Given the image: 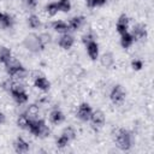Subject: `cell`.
Wrapping results in <instances>:
<instances>
[{
    "mask_svg": "<svg viewBox=\"0 0 154 154\" xmlns=\"http://www.w3.org/2000/svg\"><path fill=\"white\" fill-rule=\"evenodd\" d=\"M6 71L7 73L11 76V77H14V78H22L23 75L25 73V69L23 67V65L16 59V58H11L6 64Z\"/></svg>",
    "mask_w": 154,
    "mask_h": 154,
    "instance_id": "6da1fadb",
    "label": "cell"
},
{
    "mask_svg": "<svg viewBox=\"0 0 154 154\" xmlns=\"http://www.w3.org/2000/svg\"><path fill=\"white\" fill-rule=\"evenodd\" d=\"M26 129L35 136H46L49 132L46 123L42 119H30Z\"/></svg>",
    "mask_w": 154,
    "mask_h": 154,
    "instance_id": "7a4b0ae2",
    "label": "cell"
},
{
    "mask_svg": "<svg viewBox=\"0 0 154 154\" xmlns=\"http://www.w3.org/2000/svg\"><path fill=\"white\" fill-rule=\"evenodd\" d=\"M116 143L118 146V148H120L122 150H128L131 147V135L129 134V131L120 129L117 132L116 136Z\"/></svg>",
    "mask_w": 154,
    "mask_h": 154,
    "instance_id": "3957f363",
    "label": "cell"
},
{
    "mask_svg": "<svg viewBox=\"0 0 154 154\" xmlns=\"http://www.w3.org/2000/svg\"><path fill=\"white\" fill-rule=\"evenodd\" d=\"M24 46H25L29 51H31V52H38V51H41V49L45 47L43 43L41 42L40 36L34 35V34H31V35H29V36L25 37V40H24Z\"/></svg>",
    "mask_w": 154,
    "mask_h": 154,
    "instance_id": "277c9868",
    "label": "cell"
},
{
    "mask_svg": "<svg viewBox=\"0 0 154 154\" xmlns=\"http://www.w3.org/2000/svg\"><path fill=\"white\" fill-rule=\"evenodd\" d=\"M10 90H11V95H12V97L14 99L16 102H18V103H24V102L28 101V94H26V93L23 90V88H20L19 85H12V87L10 88Z\"/></svg>",
    "mask_w": 154,
    "mask_h": 154,
    "instance_id": "5b68a950",
    "label": "cell"
},
{
    "mask_svg": "<svg viewBox=\"0 0 154 154\" xmlns=\"http://www.w3.org/2000/svg\"><path fill=\"white\" fill-rule=\"evenodd\" d=\"M109 97L114 103H119L125 99V90L123 89L122 85H114L111 90Z\"/></svg>",
    "mask_w": 154,
    "mask_h": 154,
    "instance_id": "8992f818",
    "label": "cell"
},
{
    "mask_svg": "<svg viewBox=\"0 0 154 154\" xmlns=\"http://www.w3.org/2000/svg\"><path fill=\"white\" fill-rule=\"evenodd\" d=\"M91 112H93V111H91V107H90L88 103L83 102V103H81V105L78 106V109H77V117H78L81 120L87 122V120L90 119Z\"/></svg>",
    "mask_w": 154,
    "mask_h": 154,
    "instance_id": "52a82bcc",
    "label": "cell"
},
{
    "mask_svg": "<svg viewBox=\"0 0 154 154\" xmlns=\"http://www.w3.org/2000/svg\"><path fill=\"white\" fill-rule=\"evenodd\" d=\"M85 46H87V53H88L89 58L93 59V60L97 59V57H99V45L94 40H91L88 43H85Z\"/></svg>",
    "mask_w": 154,
    "mask_h": 154,
    "instance_id": "ba28073f",
    "label": "cell"
},
{
    "mask_svg": "<svg viewBox=\"0 0 154 154\" xmlns=\"http://www.w3.org/2000/svg\"><path fill=\"white\" fill-rule=\"evenodd\" d=\"M128 28H129V19H128V17H126L125 14H122V16L118 18V20H117L116 29H117V31L122 35V34H124V32L128 31Z\"/></svg>",
    "mask_w": 154,
    "mask_h": 154,
    "instance_id": "9c48e42d",
    "label": "cell"
},
{
    "mask_svg": "<svg viewBox=\"0 0 154 154\" xmlns=\"http://www.w3.org/2000/svg\"><path fill=\"white\" fill-rule=\"evenodd\" d=\"M73 42H75L73 37H72L71 35H69V34H63L61 37H60L59 41H58L59 46H60L63 49H69V48H71V47L73 46Z\"/></svg>",
    "mask_w": 154,
    "mask_h": 154,
    "instance_id": "30bf717a",
    "label": "cell"
},
{
    "mask_svg": "<svg viewBox=\"0 0 154 154\" xmlns=\"http://www.w3.org/2000/svg\"><path fill=\"white\" fill-rule=\"evenodd\" d=\"M89 120H91L93 125H95V126H102L103 123H105V114L101 111L91 112V116H90Z\"/></svg>",
    "mask_w": 154,
    "mask_h": 154,
    "instance_id": "8fae6325",
    "label": "cell"
},
{
    "mask_svg": "<svg viewBox=\"0 0 154 154\" xmlns=\"http://www.w3.org/2000/svg\"><path fill=\"white\" fill-rule=\"evenodd\" d=\"M12 25H13V18L5 12H0V28L7 29L11 28Z\"/></svg>",
    "mask_w": 154,
    "mask_h": 154,
    "instance_id": "7c38bea8",
    "label": "cell"
},
{
    "mask_svg": "<svg viewBox=\"0 0 154 154\" xmlns=\"http://www.w3.org/2000/svg\"><path fill=\"white\" fill-rule=\"evenodd\" d=\"M134 38H146L147 36V30H146V26L142 25V24H137L134 26L132 29V34Z\"/></svg>",
    "mask_w": 154,
    "mask_h": 154,
    "instance_id": "4fadbf2b",
    "label": "cell"
},
{
    "mask_svg": "<svg viewBox=\"0 0 154 154\" xmlns=\"http://www.w3.org/2000/svg\"><path fill=\"white\" fill-rule=\"evenodd\" d=\"M14 149H16V152H18V153H25V152H28V149H29V143L25 141V140H23L22 137H18L16 141H14Z\"/></svg>",
    "mask_w": 154,
    "mask_h": 154,
    "instance_id": "5bb4252c",
    "label": "cell"
},
{
    "mask_svg": "<svg viewBox=\"0 0 154 154\" xmlns=\"http://www.w3.org/2000/svg\"><path fill=\"white\" fill-rule=\"evenodd\" d=\"M83 22H84V17H82V16H76V17H72V18L69 20L67 24H69V26H70L71 30H77V29H79V28L82 26Z\"/></svg>",
    "mask_w": 154,
    "mask_h": 154,
    "instance_id": "9a60e30c",
    "label": "cell"
},
{
    "mask_svg": "<svg viewBox=\"0 0 154 154\" xmlns=\"http://www.w3.org/2000/svg\"><path fill=\"white\" fill-rule=\"evenodd\" d=\"M64 119H65V116H64V113H63L61 111H59V109H54V111H52L51 114H49V120H51L53 124H60Z\"/></svg>",
    "mask_w": 154,
    "mask_h": 154,
    "instance_id": "2e32d148",
    "label": "cell"
},
{
    "mask_svg": "<svg viewBox=\"0 0 154 154\" xmlns=\"http://www.w3.org/2000/svg\"><path fill=\"white\" fill-rule=\"evenodd\" d=\"M52 26H53V29H54L55 31H58V32H60V34H67V31L70 30L69 24L65 23V22H63V20L54 22V23L52 24Z\"/></svg>",
    "mask_w": 154,
    "mask_h": 154,
    "instance_id": "e0dca14e",
    "label": "cell"
},
{
    "mask_svg": "<svg viewBox=\"0 0 154 154\" xmlns=\"http://www.w3.org/2000/svg\"><path fill=\"white\" fill-rule=\"evenodd\" d=\"M134 42V36L130 32H124L120 35V45L123 48H129Z\"/></svg>",
    "mask_w": 154,
    "mask_h": 154,
    "instance_id": "ac0fdd59",
    "label": "cell"
},
{
    "mask_svg": "<svg viewBox=\"0 0 154 154\" xmlns=\"http://www.w3.org/2000/svg\"><path fill=\"white\" fill-rule=\"evenodd\" d=\"M34 84H35V87H36V88H38L40 90H43V91L48 90V89H49V87H51V83H49V82H48V79H47V78H45V77H37V78L35 79Z\"/></svg>",
    "mask_w": 154,
    "mask_h": 154,
    "instance_id": "d6986e66",
    "label": "cell"
},
{
    "mask_svg": "<svg viewBox=\"0 0 154 154\" xmlns=\"http://www.w3.org/2000/svg\"><path fill=\"white\" fill-rule=\"evenodd\" d=\"M11 58H12V54H11L10 48H7V47H0V63L6 64Z\"/></svg>",
    "mask_w": 154,
    "mask_h": 154,
    "instance_id": "ffe728a7",
    "label": "cell"
},
{
    "mask_svg": "<svg viewBox=\"0 0 154 154\" xmlns=\"http://www.w3.org/2000/svg\"><path fill=\"white\" fill-rule=\"evenodd\" d=\"M30 117L26 114V113H22L19 117H18V120H17V124L18 126L23 128V129H26L28 125H29V122H30Z\"/></svg>",
    "mask_w": 154,
    "mask_h": 154,
    "instance_id": "44dd1931",
    "label": "cell"
},
{
    "mask_svg": "<svg viewBox=\"0 0 154 154\" xmlns=\"http://www.w3.org/2000/svg\"><path fill=\"white\" fill-rule=\"evenodd\" d=\"M57 6H58V10L61 11V12H69L71 10L70 0H59L57 2Z\"/></svg>",
    "mask_w": 154,
    "mask_h": 154,
    "instance_id": "7402d4cb",
    "label": "cell"
},
{
    "mask_svg": "<svg viewBox=\"0 0 154 154\" xmlns=\"http://www.w3.org/2000/svg\"><path fill=\"white\" fill-rule=\"evenodd\" d=\"M28 24H29L30 28L36 29V28H38V26L41 25V20H40V18H38L37 16L31 14V16H29V18H28Z\"/></svg>",
    "mask_w": 154,
    "mask_h": 154,
    "instance_id": "603a6c76",
    "label": "cell"
},
{
    "mask_svg": "<svg viewBox=\"0 0 154 154\" xmlns=\"http://www.w3.org/2000/svg\"><path fill=\"white\" fill-rule=\"evenodd\" d=\"M70 141H71V140L63 132V134L59 136V138L57 140V146H58L59 148H64L65 146H67V143H69Z\"/></svg>",
    "mask_w": 154,
    "mask_h": 154,
    "instance_id": "cb8c5ba5",
    "label": "cell"
},
{
    "mask_svg": "<svg viewBox=\"0 0 154 154\" xmlns=\"http://www.w3.org/2000/svg\"><path fill=\"white\" fill-rule=\"evenodd\" d=\"M46 11L48 12V14H51V16H54V14H57L58 13V6H57V2H51V4H48L47 6H46Z\"/></svg>",
    "mask_w": 154,
    "mask_h": 154,
    "instance_id": "d4e9b609",
    "label": "cell"
},
{
    "mask_svg": "<svg viewBox=\"0 0 154 154\" xmlns=\"http://www.w3.org/2000/svg\"><path fill=\"white\" fill-rule=\"evenodd\" d=\"M107 0H87V5L89 7H96V6H102L106 4Z\"/></svg>",
    "mask_w": 154,
    "mask_h": 154,
    "instance_id": "484cf974",
    "label": "cell"
},
{
    "mask_svg": "<svg viewBox=\"0 0 154 154\" xmlns=\"http://www.w3.org/2000/svg\"><path fill=\"white\" fill-rule=\"evenodd\" d=\"M131 66H132L134 70L138 71V70H141V69L143 67V63H142V60H140V59H134V60L131 61Z\"/></svg>",
    "mask_w": 154,
    "mask_h": 154,
    "instance_id": "4316f807",
    "label": "cell"
},
{
    "mask_svg": "<svg viewBox=\"0 0 154 154\" xmlns=\"http://www.w3.org/2000/svg\"><path fill=\"white\" fill-rule=\"evenodd\" d=\"M112 61H113V59H112V55H111V54H103V55H102V59H101L102 65L109 66Z\"/></svg>",
    "mask_w": 154,
    "mask_h": 154,
    "instance_id": "83f0119b",
    "label": "cell"
},
{
    "mask_svg": "<svg viewBox=\"0 0 154 154\" xmlns=\"http://www.w3.org/2000/svg\"><path fill=\"white\" fill-rule=\"evenodd\" d=\"M24 4L29 8H35L36 5H37V0H24Z\"/></svg>",
    "mask_w": 154,
    "mask_h": 154,
    "instance_id": "f1b7e54d",
    "label": "cell"
},
{
    "mask_svg": "<svg viewBox=\"0 0 154 154\" xmlns=\"http://www.w3.org/2000/svg\"><path fill=\"white\" fill-rule=\"evenodd\" d=\"M91 40H94L91 34H88V35H84V36H83V42H84V43H88V42L91 41Z\"/></svg>",
    "mask_w": 154,
    "mask_h": 154,
    "instance_id": "f546056e",
    "label": "cell"
},
{
    "mask_svg": "<svg viewBox=\"0 0 154 154\" xmlns=\"http://www.w3.org/2000/svg\"><path fill=\"white\" fill-rule=\"evenodd\" d=\"M4 122H5V116H4L2 112H0V125H1Z\"/></svg>",
    "mask_w": 154,
    "mask_h": 154,
    "instance_id": "4dcf8cb0",
    "label": "cell"
}]
</instances>
